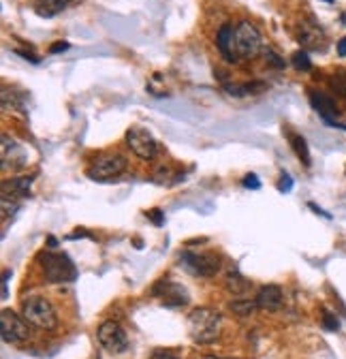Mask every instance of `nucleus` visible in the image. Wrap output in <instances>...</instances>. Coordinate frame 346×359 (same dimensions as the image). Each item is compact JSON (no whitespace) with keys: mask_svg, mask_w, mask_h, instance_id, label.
<instances>
[{"mask_svg":"<svg viewBox=\"0 0 346 359\" xmlns=\"http://www.w3.org/2000/svg\"><path fill=\"white\" fill-rule=\"evenodd\" d=\"M321 323L327 332H338L340 330V321H338V316L329 310H323V316H321Z\"/></svg>","mask_w":346,"mask_h":359,"instance_id":"obj_23","label":"nucleus"},{"mask_svg":"<svg viewBox=\"0 0 346 359\" xmlns=\"http://www.w3.org/2000/svg\"><path fill=\"white\" fill-rule=\"evenodd\" d=\"M30 184L32 178H15V180H5L3 182V199H26L30 195Z\"/></svg>","mask_w":346,"mask_h":359,"instance_id":"obj_14","label":"nucleus"},{"mask_svg":"<svg viewBox=\"0 0 346 359\" xmlns=\"http://www.w3.org/2000/svg\"><path fill=\"white\" fill-rule=\"evenodd\" d=\"M310 103H312V107L319 111V115L325 120L327 125L346 131V125L338 122L340 111H338V105H335V101H333L331 97H327V94H323V92H310Z\"/></svg>","mask_w":346,"mask_h":359,"instance_id":"obj_12","label":"nucleus"},{"mask_svg":"<svg viewBox=\"0 0 346 359\" xmlns=\"http://www.w3.org/2000/svg\"><path fill=\"white\" fill-rule=\"evenodd\" d=\"M231 310L237 314V316H250L258 306H256V300H233L231 304Z\"/></svg>","mask_w":346,"mask_h":359,"instance_id":"obj_21","label":"nucleus"},{"mask_svg":"<svg viewBox=\"0 0 346 359\" xmlns=\"http://www.w3.org/2000/svg\"><path fill=\"white\" fill-rule=\"evenodd\" d=\"M338 56L340 58H346V36L340 38V43H338Z\"/></svg>","mask_w":346,"mask_h":359,"instance_id":"obj_32","label":"nucleus"},{"mask_svg":"<svg viewBox=\"0 0 346 359\" xmlns=\"http://www.w3.org/2000/svg\"><path fill=\"white\" fill-rule=\"evenodd\" d=\"M291 64L297 69V71H310L312 69V62H310V58H308V52L306 50H297L293 56H291Z\"/></svg>","mask_w":346,"mask_h":359,"instance_id":"obj_22","label":"nucleus"},{"mask_svg":"<svg viewBox=\"0 0 346 359\" xmlns=\"http://www.w3.org/2000/svg\"><path fill=\"white\" fill-rule=\"evenodd\" d=\"M97 338H99L101 346L105 351H109L111 355H122V353L128 351V336L122 330V325L116 323V321L101 323V328L97 332Z\"/></svg>","mask_w":346,"mask_h":359,"instance_id":"obj_10","label":"nucleus"},{"mask_svg":"<svg viewBox=\"0 0 346 359\" xmlns=\"http://www.w3.org/2000/svg\"><path fill=\"white\" fill-rule=\"evenodd\" d=\"M188 334L193 338V342L197 344H212L221 338L223 332V314L214 308L201 306L195 308L188 314Z\"/></svg>","mask_w":346,"mask_h":359,"instance_id":"obj_1","label":"nucleus"},{"mask_svg":"<svg viewBox=\"0 0 346 359\" xmlns=\"http://www.w3.org/2000/svg\"><path fill=\"white\" fill-rule=\"evenodd\" d=\"M308 208H310V210H314V212H317L319 216H323V218H331V214H327L325 210H321V208H319L317 204H308Z\"/></svg>","mask_w":346,"mask_h":359,"instance_id":"obj_34","label":"nucleus"},{"mask_svg":"<svg viewBox=\"0 0 346 359\" xmlns=\"http://www.w3.org/2000/svg\"><path fill=\"white\" fill-rule=\"evenodd\" d=\"M15 54H18V56H22V58H26V60H30V62H34V64L39 62V58H36V56H32V54H28V52H22V50H15Z\"/></svg>","mask_w":346,"mask_h":359,"instance_id":"obj_33","label":"nucleus"},{"mask_svg":"<svg viewBox=\"0 0 346 359\" xmlns=\"http://www.w3.org/2000/svg\"><path fill=\"white\" fill-rule=\"evenodd\" d=\"M256 306L261 310H268V312H276L282 308L284 304V293L278 285H263L261 289L256 291Z\"/></svg>","mask_w":346,"mask_h":359,"instance_id":"obj_13","label":"nucleus"},{"mask_svg":"<svg viewBox=\"0 0 346 359\" xmlns=\"http://www.w3.org/2000/svg\"><path fill=\"white\" fill-rule=\"evenodd\" d=\"M9 276H11V272L7 269V272L3 274V300H7V297H9V289H7V281H9Z\"/></svg>","mask_w":346,"mask_h":359,"instance_id":"obj_31","label":"nucleus"},{"mask_svg":"<svg viewBox=\"0 0 346 359\" xmlns=\"http://www.w3.org/2000/svg\"><path fill=\"white\" fill-rule=\"evenodd\" d=\"M148 359H180V355L173 349H154Z\"/></svg>","mask_w":346,"mask_h":359,"instance_id":"obj_25","label":"nucleus"},{"mask_svg":"<svg viewBox=\"0 0 346 359\" xmlns=\"http://www.w3.org/2000/svg\"><path fill=\"white\" fill-rule=\"evenodd\" d=\"M325 3H333V0H325Z\"/></svg>","mask_w":346,"mask_h":359,"instance_id":"obj_38","label":"nucleus"},{"mask_svg":"<svg viewBox=\"0 0 346 359\" xmlns=\"http://www.w3.org/2000/svg\"><path fill=\"white\" fill-rule=\"evenodd\" d=\"M248 281L246 278L237 272V269H231L229 272V276H227V289L233 293V295H242V293H246L248 291Z\"/></svg>","mask_w":346,"mask_h":359,"instance_id":"obj_19","label":"nucleus"},{"mask_svg":"<svg viewBox=\"0 0 346 359\" xmlns=\"http://www.w3.org/2000/svg\"><path fill=\"white\" fill-rule=\"evenodd\" d=\"M146 216H148V220H152V225H156V227H162V225H165V214H162V210H158V208L148 210Z\"/></svg>","mask_w":346,"mask_h":359,"instance_id":"obj_27","label":"nucleus"},{"mask_svg":"<svg viewBox=\"0 0 346 359\" xmlns=\"http://www.w3.org/2000/svg\"><path fill=\"white\" fill-rule=\"evenodd\" d=\"M0 336L9 344H24L32 338V330L24 314L20 316L18 312L5 308L0 312Z\"/></svg>","mask_w":346,"mask_h":359,"instance_id":"obj_5","label":"nucleus"},{"mask_svg":"<svg viewBox=\"0 0 346 359\" xmlns=\"http://www.w3.org/2000/svg\"><path fill=\"white\" fill-rule=\"evenodd\" d=\"M22 314L26 321L36 328V330H46V332H52L58 328V316H56V310L54 306L50 304V300L46 297H26L24 304H22Z\"/></svg>","mask_w":346,"mask_h":359,"instance_id":"obj_4","label":"nucleus"},{"mask_svg":"<svg viewBox=\"0 0 346 359\" xmlns=\"http://www.w3.org/2000/svg\"><path fill=\"white\" fill-rule=\"evenodd\" d=\"M231 30H233V26L225 24L219 30V34H216V45H219V52L223 54L225 60H229V38H231Z\"/></svg>","mask_w":346,"mask_h":359,"instance_id":"obj_20","label":"nucleus"},{"mask_svg":"<svg viewBox=\"0 0 346 359\" xmlns=\"http://www.w3.org/2000/svg\"><path fill=\"white\" fill-rule=\"evenodd\" d=\"M203 359H225V357H214V355H207V357H203Z\"/></svg>","mask_w":346,"mask_h":359,"instance_id":"obj_37","label":"nucleus"},{"mask_svg":"<svg viewBox=\"0 0 346 359\" xmlns=\"http://www.w3.org/2000/svg\"><path fill=\"white\" fill-rule=\"evenodd\" d=\"M291 188H293V180H291V176H289V174H282V176H280L278 190H280V192H291Z\"/></svg>","mask_w":346,"mask_h":359,"instance_id":"obj_29","label":"nucleus"},{"mask_svg":"<svg viewBox=\"0 0 346 359\" xmlns=\"http://www.w3.org/2000/svg\"><path fill=\"white\" fill-rule=\"evenodd\" d=\"M3 111L7 113H18V115H26V109H24V103L18 94L9 92V90H3Z\"/></svg>","mask_w":346,"mask_h":359,"instance_id":"obj_18","label":"nucleus"},{"mask_svg":"<svg viewBox=\"0 0 346 359\" xmlns=\"http://www.w3.org/2000/svg\"><path fill=\"white\" fill-rule=\"evenodd\" d=\"M244 186L250 188V190H258V188H261V182H258L256 174H248V176L244 178Z\"/></svg>","mask_w":346,"mask_h":359,"instance_id":"obj_28","label":"nucleus"},{"mask_svg":"<svg viewBox=\"0 0 346 359\" xmlns=\"http://www.w3.org/2000/svg\"><path fill=\"white\" fill-rule=\"evenodd\" d=\"M263 43H261V34H258L256 26L250 22H240L231 30L229 38V60L227 62H242V60H252L261 54Z\"/></svg>","mask_w":346,"mask_h":359,"instance_id":"obj_2","label":"nucleus"},{"mask_svg":"<svg viewBox=\"0 0 346 359\" xmlns=\"http://www.w3.org/2000/svg\"><path fill=\"white\" fill-rule=\"evenodd\" d=\"M263 56H265V60H268V64L270 66H274V69H284L286 66V60H282L274 50H263Z\"/></svg>","mask_w":346,"mask_h":359,"instance_id":"obj_24","label":"nucleus"},{"mask_svg":"<svg viewBox=\"0 0 346 359\" xmlns=\"http://www.w3.org/2000/svg\"><path fill=\"white\" fill-rule=\"evenodd\" d=\"M289 141H291V146H293V150H295V154H297L299 161L304 163L306 167H310V165H312V156H310V150H308L306 139L301 137V135L289 133Z\"/></svg>","mask_w":346,"mask_h":359,"instance_id":"obj_17","label":"nucleus"},{"mask_svg":"<svg viewBox=\"0 0 346 359\" xmlns=\"http://www.w3.org/2000/svg\"><path fill=\"white\" fill-rule=\"evenodd\" d=\"M124 141H126V148L131 150L137 158L141 161H154L156 154H158V143L156 139L152 137L150 131L141 129V127H131L124 135Z\"/></svg>","mask_w":346,"mask_h":359,"instance_id":"obj_8","label":"nucleus"},{"mask_svg":"<svg viewBox=\"0 0 346 359\" xmlns=\"http://www.w3.org/2000/svg\"><path fill=\"white\" fill-rule=\"evenodd\" d=\"M48 246H50V248H56V246H58V239L50 235V237H48Z\"/></svg>","mask_w":346,"mask_h":359,"instance_id":"obj_35","label":"nucleus"},{"mask_svg":"<svg viewBox=\"0 0 346 359\" xmlns=\"http://www.w3.org/2000/svg\"><path fill=\"white\" fill-rule=\"evenodd\" d=\"M340 22H342V24L346 26V11H342V13H340Z\"/></svg>","mask_w":346,"mask_h":359,"instance_id":"obj_36","label":"nucleus"},{"mask_svg":"<svg viewBox=\"0 0 346 359\" xmlns=\"http://www.w3.org/2000/svg\"><path fill=\"white\" fill-rule=\"evenodd\" d=\"M268 86L263 82H250V84H223V90L231 97H250V94H261Z\"/></svg>","mask_w":346,"mask_h":359,"instance_id":"obj_15","label":"nucleus"},{"mask_svg":"<svg viewBox=\"0 0 346 359\" xmlns=\"http://www.w3.org/2000/svg\"><path fill=\"white\" fill-rule=\"evenodd\" d=\"M331 88H333L338 94H342V97L346 99V75H333V79H331Z\"/></svg>","mask_w":346,"mask_h":359,"instance_id":"obj_26","label":"nucleus"},{"mask_svg":"<svg viewBox=\"0 0 346 359\" xmlns=\"http://www.w3.org/2000/svg\"><path fill=\"white\" fill-rule=\"evenodd\" d=\"M69 5H71V0H39L34 9L41 17H54L62 13Z\"/></svg>","mask_w":346,"mask_h":359,"instance_id":"obj_16","label":"nucleus"},{"mask_svg":"<svg viewBox=\"0 0 346 359\" xmlns=\"http://www.w3.org/2000/svg\"><path fill=\"white\" fill-rule=\"evenodd\" d=\"M126 171V158L122 154H103L88 167L85 176L95 182H109Z\"/></svg>","mask_w":346,"mask_h":359,"instance_id":"obj_7","label":"nucleus"},{"mask_svg":"<svg viewBox=\"0 0 346 359\" xmlns=\"http://www.w3.org/2000/svg\"><path fill=\"white\" fill-rule=\"evenodd\" d=\"M297 41L301 43V48L310 50V52H325L327 50L325 30L321 28V24L314 17H308L297 26Z\"/></svg>","mask_w":346,"mask_h":359,"instance_id":"obj_9","label":"nucleus"},{"mask_svg":"<svg viewBox=\"0 0 346 359\" xmlns=\"http://www.w3.org/2000/svg\"><path fill=\"white\" fill-rule=\"evenodd\" d=\"M180 263L182 267L199 278H212L221 272V259L212 255V253H193V251H184L180 255Z\"/></svg>","mask_w":346,"mask_h":359,"instance_id":"obj_6","label":"nucleus"},{"mask_svg":"<svg viewBox=\"0 0 346 359\" xmlns=\"http://www.w3.org/2000/svg\"><path fill=\"white\" fill-rule=\"evenodd\" d=\"M69 48H71L69 41H56V43L50 48V54H60V52H67Z\"/></svg>","mask_w":346,"mask_h":359,"instance_id":"obj_30","label":"nucleus"},{"mask_svg":"<svg viewBox=\"0 0 346 359\" xmlns=\"http://www.w3.org/2000/svg\"><path fill=\"white\" fill-rule=\"evenodd\" d=\"M156 300H160V304H165L167 308H180L186 306L191 302L188 291L180 285V283H173V281H158L152 291H150Z\"/></svg>","mask_w":346,"mask_h":359,"instance_id":"obj_11","label":"nucleus"},{"mask_svg":"<svg viewBox=\"0 0 346 359\" xmlns=\"http://www.w3.org/2000/svg\"><path fill=\"white\" fill-rule=\"evenodd\" d=\"M36 261L41 263L43 276L46 281L52 285H62V283H75L77 281V267L75 263L64 255V253H52V251H43Z\"/></svg>","mask_w":346,"mask_h":359,"instance_id":"obj_3","label":"nucleus"}]
</instances>
